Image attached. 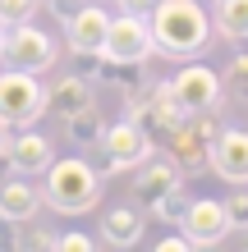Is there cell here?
Segmentation results:
<instances>
[{
  "mask_svg": "<svg viewBox=\"0 0 248 252\" xmlns=\"http://www.w3.org/2000/svg\"><path fill=\"white\" fill-rule=\"evenodd\" d=\"M152 37H156V51L170 55V60H193V55L207 51L212 41V14L198 5V0H156L152 14Z\"/></svg>",
  "mask_w": 248,
  "mask_h": 252,
  "instance_id": "obj_1",
  "label": "cell"
},
{
  "mask_svg": "<svg viewBox=\"0 0 248 252\" xmlns=\"http://www.w3.org/2000/svg\"><path fill=\"white\" fill-rule=\"evenodd\" d=\"M51 179L46 188H41V202L51 206V211H60V216H78L87 211V206H97L101 197V174L92 160H83V156H65V160H51Z\"/></svg>",
  "mask_w": 248,
  "mask_h": 252,
  "instance_id": "obj_2",
  "label": "cell"
},
{
  "mask_svg": "<svg viewBox=\"0 0 248 252\" xmlns=\"http://www.w3.org/2000/svg\"><path fill=\"white\" fill-rule=\"evenodd\" d=\"M41 115H46V87H41V73L28 69H9L0 73V124L9 133L14 128H33Z\"/></svg>",
  "mask_w": 248,
  "mask_h": 252,
  "instance_id": "obj_3",
  "label": "cell"
},
{
  "mask_svg": "<svg viewBox=\"0 0 248 252\" xmlns=\"http://www.w3.org/2000/svg\"><path fill=\"white\" fill-rule=\"evenodd\" d=\"M216 110H221V106H212V110H193L179 128H170V133H166V156H170L179 170H202V165H207L216 133L225 128Z\"/></svg>",
  "mask_w": 248,
  "mask_h": 252,
  "instance_id": "obj_4",
  "label": "cell"
},
{
  "mask_svg": "<svg viewBox=\"0 0 248 252\" xmlns=\"http://www.w3.org/2000/svg\"><path fill=\"white\" fill-rule=\"evenodd\" d=\"M106 60H129V64H147L156 55V37H152V23L147 14H129L120 9V19H110V32H106Z\"/></svg>",
  "mask_w": 248,
  "mask_h": 252,
  "instance_id": "obj_5",
  "label": "cell"
},
{
  "mask_svg": "<svg viewBox=\"0 0 248 252\" xmlns=\"http://www.w3.org/2000/svg\"><path fill=\"white\" fill-rule=\"evenodd\" d=\"M9 69H28V73H46L55 64V41L51 32H41L37 23H14L5 32V55Z\"/></svg>",
  "mask_w": 248,
  "mask_h": 252,
  "instance_id": "obj_6",
  "label": "cell"
},
{
  "mask_svg": "<svg viewBox=\"0 0 248 252\" xmlns=\"http://www.w3.org/2000/svg\"><path fill=\"white\" fill-rule=\"evenodd\" d=\"M97 147L115 160V170L124 174V170H138L142 160L152 156V147H156V142H152L134 120H120V124H106V133H101V142H97Z\"/></svg>",
  "mask_w": 248,
  "mask_h": 252,
  "instance_id": "obj_7",
  "label": "cell"
},
{
  "mask_svg": "<svg viewBox=\"0 0 248 252\" xmlns=\"http://www.w3.org/2000/svg\"><path fill=\"white\" fill-rule=\"evenodd\" d=\"M179 229H184V239L193 243V248H216V243H225V234H230L225 202H216V197H198V202H188V211H184V220H179Z\"/></svg>",
  "mask_w": 248,
  "mask_h": 252,
  "instance_id": "obj_8",
  "label": "cell"
},
{
  "mask_svg": "<svg viewBox=\"0 0 248 252\" xmlns=\"http://www.w3.org/2000/svg\"><path fill=\"white\" fill-rule=\"evenodd\" d=\"M170 87H175V96H179V106L193 115V110H212V106H221V92H225V78L216 69H207V64H188V69H179L170 78Z\"/></svg>",
  "mask_w": 248,
  "mask_h": 252,
  "instance_id": "obj_9",
  "label": "cell"
},
{
  "mask_svg": "<svg viewBox=\"0 0 248 252\" xmlns=\"http://www.w3.org/2000/svg\"><path fill=\"white\" fill-rule=\"evenodd\" d=\"M207 165L221 174V179L235 188V184H248V133L244 128H221L212 142V156Z\"/></svg>",
  "mask_w": 248,
  "mask_h": 252,
  "instance_id": "obj_10",
  "label": "cell"
},
{
  "mask_svg": "<svg viewBox=\"0 0 248 252\" xmlns=\"http://www.w3.org/2000/svg\"><path fill=\"white\" fill-rule=\"evenodd\" d=\"M5 156H9L14 174H46L51 160H55V142L33 133V128H14L9 142H5Z\"/></svg>",
  "mask_w": 248,
  "mask_h": 252,
  "instance_id": "obj_11",
  "label": "cell"
},
{
  "mask_svg": "<svg viewBox=\"0 0 248 252\" xmlns=\"http://www.w3.org/2000/svg\"><path fill=\"white\" fill-rule=\"evenodd\" d=\"M106 32H110V14L101 5H83L65 23V37H69V51L74 55H101L106 51Z\"/></svg>",
  "mask_w": 248,
  "mask_h": 252,
  "instance_id": "obj_12",
  "label": "cell"
},
{
  "mask_svg": "<svg viewBox=\"0 0 248 252\" xmlns=\"http://www.w3.org/2000/svg\"><path fill=\"white\" fill-rule=\"evenodd\" d=\"M184 179H179V165H175L170 156H161V160H142L138 165V179H134V197H138V206L142 211H156V202L166 197V192H175Z\"/></svg>",
  "mask_w": 248,
  "mask_h": 252,
  "instance_id": "obj_13",
  "label": "cell"
},
{
  "mask_svg": "<svg viewBox=\"0 0 248 252\" xmlns=\"http://www.w3.org/2000/svg\"><path fill=\"white\" fill-rule=\"evenodd\" d=\"M142 206H110L106 216H101V239L110 248H134L142 239Z\"/></svg>",
  "mask_w": 248,
  "mask_h": 252,
  "instance_id": "obj_14",
  "label": "cell"
},
{
  "mask_svg": "<svg viewBox=\"0 0 248 252\" xmlns=\"http://www.w3.org/2000/svg\"><path fill=\"white\" fill-rule=\"evenodd\" d=\"M37 206H41V188L23 184V179H0V211L9 220H37Z\"/></svg>",
  "mask_w": 248,
  "mask_h": 252,
  "instance_id": "obj_15",
  "label": "cell"
},
{
  "mask_svg": "<svg viewBox=\"0 0 248 252\" xmlns=\"http://www.w3.org/2000/svg\"><path fill=\"white\" fill-rule=\"evenodd\" d=\"M87 101H92V92H87V78H78V73H69V78H60L46 92V110L55 115V120H69L74 110H83Z\"/></svg>",
  "mask_w": 248,
  "mask_h": 252,
  "instance_id": "obj_16",
  "label": "cell"
},
{
  "mask_svg": "<svg viewBox=\"0 0 248 252\" xmlns=\"http://www.w3.org/2000/svg\"><path fill=\"white\" fill-rule=\"evenodd\" d=\"M97 83L115 87V92H138L142 83H147V73H142V64H129V60H106L101 55V69H97Z\"/></svg>",
  "mask_w": 248,
  "mask_h": 252,
  "instance_id": "obj_17",
  "label": "cell"
},
{
  "mask_svg": "<svg viewBox=\"0 0 248 252\" xmlns=\"http://www.w3.org/2000/svg\"><path fill=\"white\" fill-rule=\"evenodd\" d=\"M212 28H216L225 41L248 37V0H216V9H212Z\"/></svg>",
  "mask_w": 248,
  "mask_h": 252,
  "instance_id": "obj_18",
  "label": "cell"
},
{
  "mask_svg": "<svg viewBox=\"0 0 248 252\" xmlns=\"http://www.w3.org/2000/svg\"><path fill=\"white\" fill-rule=\"evenodd\" d=\"M65 133H69V142H78V147H97L101 133H106V120H101V110L87 101L83 110H74V115L65 120Z\"/></svg>",
  "mask_w": 248,
  "mask_h": 252,
  "instance_id": "obj_19",
  "label": "cell"
},
{
  "mask_svg": "<svg viewBox=\"0 0 248 252\" xmlns=\"http://www.w3.org/2000/svg\"><path fill=\"white\" fill-rule=\"evenodd\" d=\"M41 9V0H0V23L14 28V23H33Z\"/></svg>",
  "mask_w": 248,
  "mask_h": 252,
  "instance_id": "obj_20",
  "label": "cell"
},
{
  "mask_svg": "<svg viewBox=\"0 0 248 252\" xmlns=\"http://www.w3.org/2000/svg\"><path fill=\"white\" fill-rule=\"evenodd\" d=\"M188 202H193V197H188V192H184V184H179L175 192H166V197L156 202V216H161L166 225H179V220H184V211H188Z\"/></svg>",
  "mask_w": 248,
  "mask_h": 252,
  "instance_id": "obj_21",
  "label": "cell"
},
{
  "mask_svg": "<svg viewBox=\"0 0 248 252\" xmlns=\"http://www.w3.org/2000/svg\"><path fill=\"white\" fill-rule=\"evenodd\" d=\"M225 216L230 229H248V184H235V192L225 197Z\"/></svg>",
  "mask_w": 248,
  "mask_h": 252,
  "instance_id": "obj_22",
  "label": "cell"
},
{
  "mask_svg": "<svg viewBox=\"0 0 248 252\" xmlns=\"http://www.w3.org/2000/svg\"><path fill=\"white\" fill-rule=\"evenodd\" d=\"M55 239H60V234L37 229L33 220H23V225H19V239H14V248H55Z\"/></svg>",
  "mask_w": 248,
  "mask_h": 252,
  "instance_id": "obj_23",
  "label": "cell"
},
{
  "mask_svg": "<svg viewBox=\"0 0 248 252\" xmlns=\"http://www.w3.org/2000/svg\"><path fill=\"white\" fill-rule=\"evenodd\" d=\"M225 83L235 87V92H244V96H248V46H244L230 64H225Z\"/></svg>",
  "mask_w": 248,
  "mask_h": 252,
  "instance_id": "obj_24",
  "label": "cell"
},
{
  "mask_svg": "<svg viewBox=\"0 0 248 252\" xmlns=\"http://www.w3.org/2000/svg\"><path fill=\"white\" fill-rule=\"evenodd\" d=\"M55 248H60V252H92L97 243H92V234H83V229H69V234H60V239H55Z\"/></svg>",
  "mask_w": 248,
  "mask_h": 252,
  "instance_id": "obj_25",
  "label": "cell"
},
{
  "mask_svg": "<svg viewBox=\"0 0 248 252\" xmlns=\"http://www.w3.org/2000/svg\"><path fill=\"white\" fill-rule=\"evenodd\" d=\"M41 5H46V9H51V14H55L60 23H69V19H74V14L87 5V0H41Z\"/></svg>",
  "mask_w": 248,
  "mask_h": 252,
  "instance_id": "obj_26",
  "label": "cell"
},
{
  "mask_svg": "<svg viewBox=\"0 0 248 252\" xmlns=\"http://www.w3.org/2000/svg\"><path fill=\"white\" fill-rule=\"evenodd\" d=\"M14 239H19V220H9L5 211H0V252L14 248Z\"/></svg>",
  "mask_w": 248,
  "mask_h": 252,
  "instance_id": "obj_27",
  "label": "cell"
},
{
  "mask_svg": "<svg viewBox=\"0 0 248 252\" xmlns=\"http://www.w3.org/2000/svg\"><path fill=\"white\" fill-rule=\"evenodd\" d=\"M188 248H193V243L184 239V229H179V234H170V239H161V243H156V252H188Z\"/></svg>",
  "mask_w": 248,
  "mask_h": 252,
  "instance_id": "obj_28",
  "label": "cell"
},
{
  "mask_svg": "<svg viewBox=\"0 0 248 252\" xmlns=\"http://www.w3.org/2000/svg\"><path fill=\"white\" fill-rule=\"evenodd\" d=\"M120 9H129V14H152V5L156 0H115Z\"/></svg>",
  "mask_w": 248,
  "mask_h": 252,
  "instance_id": "obj_29",
  "label": "cell"
},
{
  "mask_svg": "<svg viewBox=\"0 0 248 252\" xmlns=\"http://www.w3.org/2000/svg\"><path fill=\"white\" fill-rule=\"evenodd\" d=\"M5 142H9V128L0 124V156H5Z\"/></svg>",
  "mask_w": 248,
  "mask_h": 252,
  "instance_id": "obj_30",
  "label": "cell"
},
{
  "mask_svg": "<svg viewBox=\"0 0 248 252\" xmlns=\"http://www.w3.org/2000/svg\"><path fill=\"white\" fill-rule=\"evenodd\" d=\"M5 32H9V28H5V23H0V55H5Z\"/></svg>",
  "mask_w": 248,
  "mask_h": 252,
  "instance_id": "obj_31",
  "label": "cell"
}]
</instances>
